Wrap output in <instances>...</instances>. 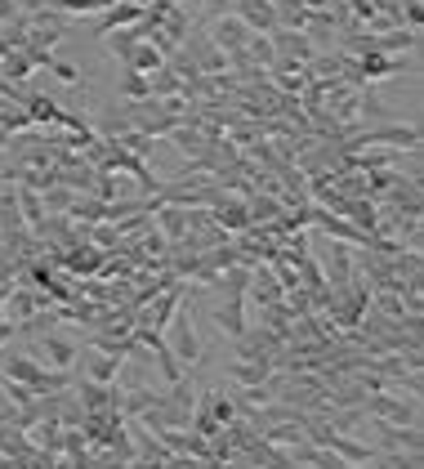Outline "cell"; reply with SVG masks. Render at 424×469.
Wrapping results in <instances>:
<instances>
[{
    "label": "cell",
    "mask_w": 424,
    "mask_h": 469,
    "mask_svg": "<svg viewBox=\"0 0 424 469\" xmlns=\"http://www.w3.org/2000/svg\"><path fill=\"white\" fill-rule=\"evenodd\" d=\"M192 295H197V282H188L183 286V300H179V309H175V317L166 322V349L175 353V362L183 366V371H197L201 366V340H197V322H192Z\"/></svg>",
    "instance_id": "1"
},
{
    "label": "cell",
    "mask_w": 424,
    "mask_h": 469,
    "mask_svg": "<svg viewBox=\"0 0 424 469\" xmlns=\"http://www.w3.org/2000/svg\"><path fill=\"white\" fill-rule=\"evenodd\" d=\"M362 411H366L371 420H384V424H420V398L393 393V389L371 393V398L362 402Z\"/></svg>",
    "instance_id": "2"
},
{
    "label": "cell",
    "mask_w": 424,
    "mask_h": 469,
    "mask_svg": "<svg viewBox=\"0 0 424 469\" xmlns=\"http://www.w3.org/2000/svg\"><path fill=\"white\" fill-rule=\"evenodd\" d=\"M41 366L50 371H77V358H81V340L72 335H59V331H45L37 335V353H32Z\"/></svg>",
    "instance_id": "3"
},
{
    "label": "cell",
    "mask_w": 424,
    "mask_h": 469,
    "mask_svg": "<svg viewBox=\"0 0 424 469\" xmlns=\"http://www.w3.org/2000/svg\"><path fill=\"white\" fill-rule=\"evenodd\" d=\"M126 358L121 353H103L94 344H81V358H77V375L81 380H94V384H117Z\"/></svg>",
    "instance_id": "4"
},
{
    "label": "cell",
    "mask_w": 424,
    "mask_h": 469,
    "mask_svg": "<svg viewBox=\"0 0 424 469\" xmlns=\"http://www.w3.org/2000/svg\"><path fill=\"white\" fill-rule=\"evenodd\" d=\"M281 300H286V286L277 282L273 264H250V286H246V304H259V309H268V304H281Z\"/></svg>",
    "instance_id": "5"
},
{
    "label": "cell",
    "mask_w": 424,
    "mask_h": 469,
    "mask_svg": "<svg viewBox=\"0 0 424 469\" xmlns=\"http://www.w3.org/2000/svg\"><path fill=\"white\" fill-rule=\"evenodd\" d=\"M210 317H215V331H219V335L237 340V335L250 326V322H246V295H219L215 309H210Z\"/></svg>",
    "instance_id": "6"
},
{
    "label": "cell",
    "mask_w": 424,
    "mask_h": 469,
    "mask_svg": "<svg viewBox=\"0 0 424 469\" xmlns=\"http://www.w3.org/2000/svg\"><path fill=\"white\" fill-rule=\"evenodd\" d=\"M206 37H210L224 54H232V50H246V41H250L255 32H250L237 14H224V19H210V23H206Z\"/></svg>",
    "instance_id": "7"
},
{
    "label": "cell",
    "mask_w": 424,
    "mask_h": 469,
    "mask_svg": "<svg viewBox=\"0 0 424 469\" xmlns=\"http://www.w3.org/2000/svg\"><path fill=\"white\" fill-rule=\"evenodd\" d=\"M317 264H322V273H326V286H344V282L357 277V264H353V246H348V242H330Z\"/></svg>",
    "instance_id": "8"
},
{
    "label": "cell",
    "mask_w": 424,
    "mask_h": 469,
    "mask_svg": "<svg viewBox=\"0 0 424 469\" xmlns=\"http://www.w3.org/2000/svg\"><path fill=\"white\" fill-rule=\"evenodd\" d=\"M268 41H273V54H277V59L308 63V59L317 54V45H313L304 32H290V28H273V32H268Z\"/></svg>",
    "instance_id": "9"
},
{
    "label": "cell",
    "mask_w": 424,
    "mask_h": 469,
    "mask_svg": "<svg viewBox=\"0 0 424 469\" xmlns=\"http://www.w3.org/2000/svg\"><path fill=\"white\" fill-rule=\"evenodd\" d=\"M273 371H277V366H273V358H232L228 380H232L237 389H255V384H264Z\"/></svg>",
    "instance_id": "10"
},
{
    "label": "cell",
    "mask_w": 424,
    "mask_h": 469,
    "mask_svg": "<svg viewBox=\"0 0 424 469\" xmlns=\"http://www.w3.org/2000/svg\"><path fill=\"white\" fill-rule=\"evenodd\" d=\"M232 14H237L250 32H273V28H277L273 0H232Z\"/></svg>",
    "instance_id": "11"
},
{
    "label": "cell",
    "mask_w": 424,
    "mask_h": 469,
    "mask_svg": "<svg viewBox=\"0 0 424 469\" xmlns=\"http://www.w3.org/2000/svg\"><path fill=\"white\" fill-rule=\"evenodd\" d=\"M5 380H14V384H28L32 393H37V384H41V375H45V366L32 358V353H10L5 358V371H0Z\"/></svg>",
    "instance_id": "12"
},
{
    "label": "cell",
    "mask_w": 424,
    "mask_h": 469,
    "mask_svg": "<svg viewBox=\"0 0 424 469\" xmlns=\"http://www.w3.org/2000/svg\"><path fill=\"white\" fill-rule=\"evenodd\" d=\"M139 5H130V0H117L112 10H103V14H94V37H108V32H117V28H135L139 23Z\"/></svg>",
    "instance_id": "13"
},
{
    "label": "cell",
    "mask_w": 424,
    "mask_h": 469,
    "mask_svg": "<svg viewBox=\"0 0 424 469\" xmlns=\"http://www.w3.org/2000/svg\"><path fill=\"white\" fill-rule=\"evenodd\" d=\"M344 465H371V456H375V447L371 442H362V438H353V433H330V442H326Z\"/></svg>",
    "instance_id": "14"
},
{
    "label": "cell",
    "mask_w": 424,
    "mask_h": 469,
    "mask_svg": "<svg viewBox=\"0 0 424 469\" xmlns=\"http://www.w3.org/2000/svg\"><path fill=\"white\" fill-rule=\"evenodd\" d=\"M32 63H28V54L23 50H5L0 54V81H14V86H28L32 81Z\"/></svg>",
    "instance_id": "15"
},
{
    "label": "cell",
    "mask_w": 424,
    "mask_h": 469,
    "mask_svg": "<svg viewBox=\"0 0 424 469\" xmlns=\"http://www.w3.org/2000/svg\"><path fill=\"white\" fill-rule=\"evenodd\" d=\"M166 41H175V45H183L188 37H192V19H188V10L183 5H170V14L161 19V28H157Z\"/></svg>",
    "instance_id": "16"
},
{
    "label": "cell",
    "mask_w": 424,
    "mask_h": 469,
    "mask_svg": "<svg viewBox=\"0 0 424 469\" xmlns=\"http://www.w3.org/2000/svg\"><path fill=\"white\" fill-rule=\"evenodd\" d=\"M273 14H277V28H290V32H304V23H308L304 0H273Z\"/></svg>",
    "instance_id": "17"
},
{
    "label": "cell",
    "mask_w": 424,
    "mask_h": 469,
    "mask_svg": "<svg viewBox=\"0 0 424 469\" xmlns=\"http://www.w3.org/2000/svg\"><path fill=\"white\" fill-rule=\"evenodd\" d=\"M126 68H130V72H143V77H152L157 68H166V54H161L157 45L139 41V45H135V54L126 59Z\"/></svg>",
    "instance_id": "18"
},
{
    "label": "cell",
    "mask_w": 424,
    "mask_h": 469,
    "mask_svg": "<svg viewBox=\"0 0 424 469\" xmlns=\"http://www.w3.org/2000/svg\"><path fill=\"white\" fill-rule=\"evenodd\" d=\"M148 90H152V99H175V95H183V77L166 63V68H157L148 77Z\"/></svg>",
    "instance_id": "19"
},
{
    "label": "cell",
    "mask_w": 424,
    "mask_h": 469,
    "mask_svg": "<svg viewBox=\"0 0 424 469\" xmlns=\"http://www.w3.org/2000/svg\"><path fill=\"white\" fill-rule=\"evenodd\" d=\"M99 41H103V50H108L117 63H126V59L135 54V45H139L135 28H117V32H108V37H99Z\"/></svg>",
    "instance_id": "20"
},
{
    "label": "cell",
    "mask_w": 424,
    "mask_h": 469,
    "mask_svg": "<svg viewBox=\"0 0 424 469\" xmlns=\"http://www.w3.org/2000/svg\"><path fill=\"white\" fill-rule=\"evenodd\" d=\"M14 188H19V210H23V224H28V228H37V224L45 219L41 193H37V188H23V184H14Z\"/></svg>",
    "instance_id": "21"
},
{
    "label": "cell",
    "mask_w": 424,
    "mask_h": 469,
    "mask_svg": "<svg viewBox=\"0 0 424 469\" xmlns=\"http://www.w3.org/2000/svg\"><path fill=\"white\" fill-rule=\"evenodd\" d=\"M121 103H139V99H152V90H148V77L143 72H130L126 68V77H121Z\"/></svg>",
    "instance_id": "22"
},
{
    "label": "cell",
    "mask_w": 424,
    "mask_h": 469,
    "mask_svg": "<svg viewBox=\"0 0 424 469\" xmlns=\"http://www.w3.org/2000/svg\"><path fill=\"white\" fill-rule=\"evenodd\" d=\"M50 5L59 10V14H103V10H112L117 0H50Z\"/></svg>",
    "instance_id": "23"
},
{
    "label": "cell",
    "mask_w": 424,
    "mask_h": 469,
    "mask_svg": "<svg viewBox=\"0 0 424 469\" xmlns=\"http://www.w3.org/2000/svg\"><path fill=\"white\" fill-rule=\"evenodd\" d=\"M246 54H250V63H255V68H264V72H268V68H273V59H277V54H273L268 32H255V37L246 41Z\"/></svg>",
    "instance_id": "24"
},
{
    "label": "cell",
    "mask_w": 424,
    "mask_h": 469,
    "mask_svg": "<svg viewBox=\"0 0 424 469\" xmlns=\"http://www.w3.org/2000/svg\"><path fill=\"white\" fill-rule=\"evenodd\" d=\"M45 72H50V77H59V81H63V86H72V90H86V86H90V81H86V72H81V68H72V63H63V59H54Z\"/></svg>",
    "instance_id": "25"
},
{
    "label": "cell",
    "mask_w": 424,
    "mask_h": 469,
    "mask_svg": "<svg viewBox=\"0 0 424 469\" xmlns=\"http://www.w3.org/2000/svg\"><path fill=\"white\" fill-rule=\"evenodd\" d=\"M117 144H121L126 152H135V157H143V161H148V157H152V148H157L161 139H148V135H139V130H126Z\"/></svg>",
    "instance_id": "26"
},
{
    "label": "cell",
    "mask_w": 424,
    "mask_h": 469,
    "mask_svg": "<svg viewBox=\"0 0 424 469\" xmlns=\"http://www.w3.org/2000/svg\"><path fill=\"white\" fill-rule=\"evenodd\" d=\"M402 28L420 32L424 28V0H402Z\"/></svg>",
    "instance_id": "27"
},
{
    "label": "cell",
    "mask_w": 424,
    "mask_h": 469,
    "mask_svg": "<svg viewBox=\"0 0 424 469\" xmlns=\"http://www.w3.org/2000/svg\"><path fill=\"white\" fill-rule=\"evenodd\" d=\"M224 14H232V0H201V19L210 23V19H224Z\"/></svg>",
    "instance_id": "28"
},
{
    "label": "cell",
    "mask_w": 424,
    "mask_h": 469,
    "mask_svg": "<svg viewBox=\"0 0 424 469\" xmlns=\"http://www.w3.org/2000/svg\"><path fill=\"white\" fill-rule=\"evenodd\" d=\"M19 335V322H10V317H0V349H5L10 340Z\"/></svg>",
    "instance_id": "29"
},
{
    "label": "cell",
    "mask_w": 424,
    "mask_h": 469,
    "mask_svg": "<svg viewBox=\"0 0 424 469\" xmlns=\"http://www.w3.org/2000/svg\"><path fill=\"white\" fill-rule=\"evenodd\" d=\"M130 5H139V10H143V5H152V0H130Z\"/></svg>",
    "instance_id": "30"
}]
</instances>
